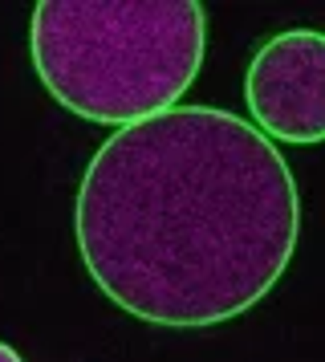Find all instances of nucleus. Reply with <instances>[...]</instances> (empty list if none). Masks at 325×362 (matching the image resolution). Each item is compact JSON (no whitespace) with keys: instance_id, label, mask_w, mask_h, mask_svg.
<instances>
[{"instance_id":"nucleus-2","label":"nucleus","mask_w":325,"mask_h":362,"mask_svg":"<svg viewBox=\"0 0 325 362\" xmlns=\"http://www.w3.org/2000/svg\"><path fill=\"white\" fill-rule=\"evenodd\" d=\"M208 49L195 0H41L29 21L32 69L69 115L134 127L175 110Z\"/></svg>"},{"instance_id":"nucleus-1","label":"nucleus","mask_w":325,"mask_h":362,"mask_svg":"<svg viewBox=\"0 0 325 362\" xmlns=\"http://www.w3.org/2000/svg\"><path fill=\"white\" fill-rule=\"evenodd\" d=\"M297 232L301 196L285 155L220 106H175L118 127L73 204L94 285L162 329H208L248 313L285 277Z\"/></svg>"},{"instance_id":"nucleus-3","label":"nucleus","mask_w":325,"mask_h":362,"mask_svg":"<svg viewBox=\"0 0 325 362\" xmlns=\"http://www.w3.org/2000/svg\"><path fill=\"white\" fill-rule=\"evenodd\" d=\"M244 102L264 139L309 147L325 143V33H273L248 62Z\"/></svg>"},{"instance_id":"nucleus-4","label":"nucleus","mask_w":325,"mask_h":362,"mask_svg":"<svg viewBox=\"0 0 325 362\" xmlns=\"http://www.w3.org/2000/svg\"><path fill=\"white\" fill-rule=\"evenodd\" d=\"M0 362H25V358H20V354H16L8 342H0Z\"/></svg>"}]
</instances>
